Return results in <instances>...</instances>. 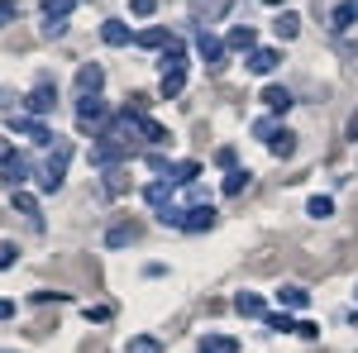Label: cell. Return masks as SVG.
Returning <instances> with one entry per match:
<instances>
[{
	"mask_svg": "<svg viewBox=\"0 0 358 353\" xmlns=\"http://www.w3.org/2000/svg\"><path fill=\"white\" fill-rule=\"evenodd\" d=\"M67 158H72V143H57L48 153V163L38 167V191H57L62 177H67Z\"/></svg>",
	"mask_w": 358,
	"mask_h": 353,
	"instance_id": "cell-1",
	"label": "cell"
},
{
	"mask_svg": "<svg viewBox=\"0 0 358 353\" xmlns=\"http://www.w3.org/2000/svg\"><path fill=\"white\" fill-rule=\"evenodd\" d=\"M53 106H57V86H48V82H38L34 91L24 96V115L29 120H43V115H53Z\"/></svg>",
	"mask_w": 358,
	"mask_h": 353,
	"instance_id": "cell-2",
	"label": "cell"
},
{
	"mask_svg": "<svg viewBox=\"0 0 358 353\" xmlns=\"http://www.w3.org/2000/svg\"><path fill=\"white\" fill-rule=\"evenodd\" d=\"M196 53L206 57V67H210V72H220V67H224V53H229V48H224V43L215 38V34H210V29H196Z\"/></svg>",
	"mask_w": 358,
	"mask_h": 353,
	"instance_id": "cell-3",
	"label": "cell"
},
{
	"mask_svg": "<svg viewBox=\"0 0 358 353\" xmlns=\"http://www.w3.org/2000/svg\"><path fill=\"white\" fill-rule=\"evenodd\" d=\"M5 124H10V129H15V134H29L34 138V143H53V129H48V124H38V120H29L24 110H10V120H5Z\"/></svg>",
	"mask_w": 358,
	"mask_h": 353,
	"instance_id": "cell-4",
	"label": "cell"
},
{
	"mask_svg": "<svg viewBox=\"0 0 358 353\" xmlns=\"http://www.w3.org/2000/svg\"><path fill=\"white\" fill-rule=\"evenodd\" d=\"M120 158H129V143H124V138H115V134H106L96 148H91V163H96V167H115Z\"/></svg>",
	"mask_w": 358,
	"mask_h": 353,
	"instance_id": "cell-5",
	"label": "cell"
},
{
	"mask_svg": "<svg viewBox=\"0 0 358 353\" xmlns=\"http://www.w3.org/2000/svg\"><path fill=\"white\" fill-rule=\"evenodd\" d=\"M0 177H5V187H10V191H24V182H29V158H24V153H10V158L0 163Z\"/></svg>",
	"mask_w": 358,
	"mask_h": 353,
	"instance_id": "cell-6",
	"label": "cell"
},
{
	"mask_svg": "<svg viewBox=\"0 0 358 353\" xmlns=\"http://www.w3.org/2000/svg\"><path fill=\"white\" fill-rule=\"evenodd\" d=\"M101 86H106V67L101 62H82L77 67V91L82 96H101Z\"/></svg>",
	"mask_w": 358,
	"mask_h": 353,
	"instance_id": "cell-7",
	"label": "cell"
},
{
	"mask_svg": "<svg viewBox=\"0 0 358 353\" xmlns=\"http://www.w3.org/2000/svg\"><path fill=\"white\" fill-rule=\"evenodd\" d=\"M215 224V210H210V201H201V206H192L187 215H182V229L187 234H201V229H210Z\"/></svg>",
	"mask_w": 358,
	"mask_h": 353,
	"instance_id": "cell-8",
	"label": "cell"
},
{
	"mask_svg": "<svg viewBox=\"0 0 358 353\" xmlns=\"http://www.w3.org/2000/svg\"><path fill=\"white\" fill-rule=\"evenodd\" d=\"M229 5H234V0H192V15H196V24L206 29V24H215Z\"/></svg>",
	"mask_w": 358,
	"mask_h": 353,
	"instance_id": "cell-9",
	"label": "cell"
},
{
	"mask_svg": "<svg viewBox=\"0 0 358 353\" xmlns=\"http://www.w3.org/2000/svg\"><path fill=\"white\" fill-rule=\"evenodd\" d=\"M101 120H106V101H101V96H82V101H77V124H101Z\"/></svg>",
	"mask_w": 358,
	"mask_h": 353,
	"instance_id": "cell-10",
	"label": "cell"
},
{
	"mask_svg": "<svg viewBox=\"0 0 358 353\" xmlns=\"http://www.w3.org/2000/svg\"><path fill=\"white\" fill-rule=\"evenodd\" d=\"M224 48H229V53H253V48H258V34H253L248 24H234L229 38H224Z\"/></svg>",
	"mask_w": 358,
	"mask_h": 353,
	"instance_id": "cell-11",
	"label": "cell"
},
{
	"mask_svg": "<svg viewBox=\"0 0 358 353\" xmlns=\"http://www.w3.org/2000/svg\"><path fill=\"white\" fill-rule=\"evenodd\" d=\"M277 62H282V53H277V48H253V53H248V72L268 77V72H273Z\"/></svg>",
	"mask_w": 358,
	"mask_h": 353,
	"instance_id": "cell-12",
	"label": "cell"
},
{
	"mask_svg": "<svg viewBox=\"0 0 358 353\" xmlns=\"http://www.w3.org/2000/svg\"><path fill=\"white\" fill-rule=\"evenodd\" d=\"M354 24H358V0L334 5V15H330V29H334V34H344V29H354Z\"/></svg>",
	"mask_w": 358,
	"mask_h": 353,
	"instance_id": "cell-13",
	"label": "cell"
},
{
	"mask_svg": "<svg viewBox=\"0 0 358 353\" xmlns=\"http://www.w3.org/2000/svg\"><path fill=\"white\" fill-rule=\"evenodd\" d=\"M196 353H239V339L234 334H206L196 344Z\"/></svg>",
	"mask_w": 358,
	"mask_h": 353,
	"instance_id": "cell-14",
	"label": "cell"
},
{
	"mask_svg": "<svg viewBox=\"0 0 358 353\" xmlns=\"http://www.w3.org/2000/svg\"><path fill=\"white\" fill-rule=\"evenodd\" d=\"M101 38H106L110 48H124V43H134L129 24H120V20H106V24H101Z\"/></svg>",
	"mask_w": 358,
	"mask_h": 353,
	"instance_id": "cell-15",
	"label": "cell"
},
{
	"mask_svg": "<svg viewBox=\"0 0 358 353\" xmlns=\"http://www.w3.org/2000/svg\"><path fill=\"white\" fill-rule=\"evenodd\" d=\"M143 196H148V206H153V210H163V206H172V182L158 177V182H148V187H143Z\"/></svg>",
	"mask_w": 358,
	"mask_h": 353,
	"instance_id": "cell-16",
	"label": "cell"
},
{
	"mask_svg": "<svg viewBox=\"0 0 358 353\" xmlns=\"http://www.w3.org/2000/svg\"><path fill=\"white\" fill-rule=\"evenodd\" d=\"M277 305H282V310H306V305H310V291H306V287H282V291H277Z\"/></svg>",
	"mask_w": 358,
	"mask_h": 353,
	"instance_id": "cell-17",
	"label": "cell"
},
{
	"mask_svg": "<svg viewBox=\"0 0 358 353\" xmlns=\"http://www.w3.org/2000/svg\"><path fill=\"white\" fill-rule=\"evenodd\" d=\"M263 106L277 110V115H287V110L296 106V101H292V91H287V86H268V91H263Z\"/></svg>",
	"mask_w": 358,
	"mask_h": 353,
	"instance_id": "cell-18",
	"label": "cell"
},
{
	"mask_svg": "<svg viewBox=\"0 0 358 353\" xmlns=\"http://www.w3.org/2000/svg\"><path fill=\"white\" fill-rule=\"evenodd\" d=\"M268 153H273V158H292V153H296V134H292V129H277V134L268 138Z\"/></svg>",
	"mask_w": 358,
	"mask_h": 353,
	"instance_id": "cell-19",
	"label": "cell"
},
{
	"mask_svg": "<svg viewBox=\"0 0 358 353\" xmlns=\"http://www.w3.org/2000/svg\"><path fill=\"white\" fill-rule=\"evenodd\" d=\"M163 72H187V53H182L177 38H167V43H163Z\"/></svg>",
	"mask_w": 358,
	"mask_h": 353,
	"instance_id": "cell-20",
	"label": "cell"
},
{
	"mask_svg": "<svg viewBox=\"0 0 358 353\" xmlns=\"http://www.w3.org/2000/svg\"><path fill=\"white\" fill-rule=\"evenodd\" d=\"M273 34L277 38H296V34H301V20H296L292 10H282V15L273 20Z\"/></svg>",
	"mask_w": 358,
	"mask_h": 353,
	"instance_id": "cell-21",
	"label": "cell"
},
{
	"mask_svg": "<svg viewBox=\"0 0 358 353\" xmlns=\"http://www.w3.org/2000/svg\"><path fill=\"white\" fill-rule=\"evenodd\" d=\"M234 310H239V315H268L258 291H239V296H234Z\"/></svg>",
	"mask_w": 358,
	"mask_h": 353,
	"instance_id": "cell-22",
	"label": "cell"
},
{
	"mask_svg": "<svg viewBox=\"0 0 358 353\" xmlns=\"http://www.w3.org/2000/svg\"><path fill=\"white\" fill-rule=\"evenodd\" d=\"M182 86H187V72H163L158 91H163V101H172V96H182Z\"/></svg>",
	"mask_w": 358,
	"mask_h": 353,
	"instance_id": "cell-23",
	"label": "cell"
},
{
	"mask_svg": "<svg viewBox=\"0 0 358 353\" xmlns=\"http://www.w3.org/2000/svg\"><path fill=\"white\" fill-rule=\"evenodd\" d=\"M306 215H310V219H330V215H334V201H330V196H310Z\"/></svg>",
	"mask_w": 358,
	"mask_h": 353,
	"instance_id": "cell-24",
	"label": "cell"
},
{
	"mask_svg": "<svg viewBox=\"0 0 358 353\" xmlns=\"http://www.w3.org/2000/svg\"><path fill=\"white\" fill-rule=\"evenodd\" d=\"M138 134L148 138V143H167V129H163V124H158V120H148V115L138 120Z\"/></svg>",
	"mask_w": 358,
	"mask_h": 353,
	"instance_id": "cell-25",
	"label": "cell"
},
{
	"mask_svg": "<svg viewBox=\"0 0 358 353\" xmlns=\"http://www.w3.org/2000/svg\"><path fill=\"white\" fill-rule=\"evenodd\" d=\"M124 244H134V224H115L106 234V248H124Z\"/></svg>",
	"mask_w": 358,
	"mask_h": 353,
	"instance_id": "cell-26",
	"label": "cell"
},
{
	"mask_svg": "<svg viewBox=\"0 0 358 353\" xmlns=\"http://www.w3.org/2000/svg\"><path fill=\"white\" fill-rule=\"evenodd\" d=\"M248 177H253V172H248V167H234V172H229V177H224V196H239V191L248 187Z\"/></svg>",
	"mask_w": 358,
	"mask_h": 353,
	"instance_id": "cell-27",
	"label": "cell"
},
{
	"mask_svg": "<svg viewBox=\"0 0 358 353\" xmlns=\"http://www.w3.org/2000/svg\"><path fill=\"white\" fill-rule=\"evenodd\" d=\"M10 206H15L20 215H38V201H34L29 191H10Z\"/></svg>",
	"mask_w": 358,
	"mask_h": 353,
	"instance_id": "cell-28",
	"label": "cell"
},
{
	"mask_svg": "<svg viewBox=\"0 0 358 353\" xmlns=\"http://www.w3.org/2000/svg\"><path fill=\"white\" fill-rule=\"evenodd\" d=\"M72 5H77V0H43V20H67Z\"/></svg>",
	"mask_w": 358,
	"mask_h": 353,
	"instance_id": "cell-29",
	"label": "cell"
},
{
	"mask_svg": "<svg viewBox=\"0 0 358 353\" xmlns=\"http://www.w3.org/2000/svg\"><path fill=\"white\" fill-rule=\"evenodd\" d=\"M167 38H172V34H163V29H143V34H138L134 43H143V48H163Z\"/></svg>",
	"mask_w": 358,
	"mask_h": 353,
	"instance_id": "cell-30",
	"label": "cell"
},
{
	"mask_svg": "<svg viewBox=\"0 0 358 353\" xmlns=\"http://www.w3.org/2000/svg\"><path fill=\"white\" fill-rule=\"evenodd\" d=\"M124 353H163V344L148 339V334H138V339H129V349H124Z\"/></svg>",
	"mask_w": 358,
	"mask_h": 353,
	"instance_id": "cell-31",
	"label": "cell"
},
{
	"mask_svg": "<svg viewBox=\"0 0 358 353\" xmlns=\"http://www.w3.org/2000/svg\"><path fill=\"white\" fill-rule=\"evenodd\" d=\"M263 320H268V329H296V325H292V315H287V310H277V315H263Z\"/></svg>",
	"mask_w": 358,
	"mask_h": 353,
	"instance_id": "cell-32",
	"label": "cell"
},
{
	"mask_svg": "<svg viewBox=\"0 0 358 353\" xmlns=\"http://www.w3.org/2000/svg\"><path fill=\"white\" fill-rule=\"evenodd\" d=\"M129 10H134L138 20H148V15H153V10H158V0H129Z\"/></svg>",
	"mask_w": 358,
	"mask_h": 353,
	"instance_id": "cell-33",
	"label": "cell"
},
{
	"mask_svg": "<svg viewBox=\"0 0 358 353\" xmlns=\"http://www.w3.org/2000/svg\"><path fill=\"white\" fill-rule=\"evenodd\" d=\"M86 320H96V325H106V320H110V305H86Z\"/></svg>",
	"mask_w": 358,
	"mask_h": 353,
	"instance_id": "cell-34",
	"label": "cell"
},
{
	"mask_svg": "<svg viewBox=\"0 0 358 353\" xmlns=\"http://www.w3.org/2000/svg\"><path fill=\"white\" fill-rule=\"evenodd\" d=\"M15 258H20V248H15V244H0V268H15Z\"/></svg>",
	"mask_w": 358,
	"mask_h": 353,
	"instance_id": "cell-35",
	"label": "cell"
},
{
	"mask_svg": "<svg viewBox=\"0 0 358 353\" xmlns=\"http://www.w3.org/2000/svg\"><path fill=\"white\" fill-rule=\"evenodd\" d=\"M253 134H258V138H273L277 124H273V120H258V124H253Z\"/></svg>",
	"mask_w": 358,
	"mask_h": 353,
	"instance_id": "cell-36",
	"label": "cell"
},
{
	"mask_svg": "<svg viewBox=\"0 0 358 353\" xmlns=\"http://www.w3.org/2000/svg\"><path fill=\"white\" fill-rule=\"evenodd\" d=\"M43 34H48V38H57V34H67V20H48V24H43Z\"/></svg>",
	"mask_w": 358,
	"mask_h": 353,
	"instance_id": "cell-37",
	"label": "cell"
},
{
	"mask_svg": "<svg viewBox=\"0 0 358 353\" xmlns=\"http://www.w3.org/2000/svg\"><path fill=\"white\" fill-rule=\"evenodd\" d=\"M215 163H220V167H229V172H234V148H220V153H215Z\"/></svg>",
	"mask_w": 358,
	"mask_h": 353,
	"instance_id": "cell-38",
	"label": "cell"
},
{
	"mask_svg": "<svg viewBox=\"0 0 358 353\" xmlns=\"http://www.w3.org/2000/svg\"><path fill=\"white\" fill-rule=\"evenodd\" d=\"M15 15H20V10H15V5H10V0H0V24H10V20H15Z\"/></svg>",
	"mask_w": 358,
	"mask_h": 353,
	"instance_id": "cell-39",
	"label": "cell"
},
{
	"mask_svg": "<svg viewBox=\"0 0 358 353\" xmlns=\"http://www.w3.org/2000/svg\"><path fill=\"white\" fill-rule=\"evenodd\" d=\"M10 315H15V301H5V296H0V320H10Z\"/></svg>",
	"mask_w": 358,
	"mask_h": 353,
	"instance_id": "cell-40",
	"label": "cell"
},
{
	"mask_svg": "<svg viewBox=\"0 0 358 353\" xmlns=\"http://www.w3.org/2000/svg\"><path fill=\"white\" fill-rule=\"evenodd\" d=\"M5 158H10V143H5V134H0V163H5Z\"/></svg>",
	"mask_w": 358,
	"mask_h": 353,
	"instance_id": "cell-41",
	"label": "cell"
},
{
	"mask_svg": "<svg viewBox=\"0 0 358 353\" xmlns=\"http://www.w3.org/2000/svg\"><path fill=\"white\" fill-rule=\"evenodd\" d=\"M349 138H354V143H358V115H354V124H349Z\"/></svg>",
	"mask_w": 358,
	"mask_h": 353,
	"instance_id": "cell-42",
	"label": "cell"
}]
</instances>
